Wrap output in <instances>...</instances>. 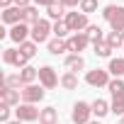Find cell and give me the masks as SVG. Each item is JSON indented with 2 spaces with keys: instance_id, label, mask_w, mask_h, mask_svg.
Wrapping results in <instances>:
<instances>
[{
  "instance_id": "cell-1",
  "label": "cell",
  "mask_w": 124,
  "mask_h": 124,
  "mask_svg": "<svg viewBox=\"0 0 124 124\" xmlns=\"http://www.w3.org/2000/svg\"><path fill=\"white\" fill-rule=\"evenodd\" d=\"M102 17L112 24V32H124V8H117V5H107Z\"/></svg>"
},
{
  "instance_id": "cell-2",
  "label": "cell",
  "mask_w": 124,
  "mask_h": 124,
  "mask_svg": "<svg viewBox=\"0 0 124 124\" xmlns=\"http://www.w3.org/2000/svg\"><path fill=\"white\" fill-rule=\"evenodd\" d=\"M90 114H93V105H88V102H76L71 119H73L76 124H88V122H90Z\"/></svg>"
},
{
  "instance_id": "cell-3",
  "label": "cell",
  "mask_w": 124,
  "mask_h": 124,
  "mask_svg": "<svg viewBox=\"0 0 124 124\" xmlns=\"http://www.w3.org/2000/svg\"><path fill=\"white\" fill-rule=\"evenodd\" d=\"M66 24H68V29L71 32H80V29H88V15H83V12H68L66 15Z\"/></svg>"
},
{
  "instance_id": "cell-4",
  "label": "cell",
  "mask_w": 124,
  "mask_h": 124,
  "mask_svg": "<svg viewBox=\"0 0 124 124\" xmlns=\"http://www.w3.org/2000/svg\"><path fill=\"white\" fill-rule=\"evenodd\" d=\"M3 61H5V63H10V66L24 68L29 58H27V56H24L22 51H17V49H5V51H3Z\"/></svg>"
},
{
  "instance_id": "cell-5",
  "label": "cell",
  "mask_w": 124,
  "mask_h": 124,
  "mask_svg": "<svg viewBox=\"0 0 124 124\" xmlns=\"http://www.w3.org/2000/svg\"><path fill=\"white\" fill-rule=\"evenodd\" d=\"M49 32H51V27H49V22H46V20L34 22V24H32V41H34V44L46 41V39H49Z\"/></svg>"
},
{
  "instance_id": "cell-6",
  "label": "cell",
  "mask_w": 124,
  "mask_h": 124,
  "mask_svg": "<svg viewBox=\"0 0 124 124\" xmlns=\"http://www.w3.org/2000/svg\"><path fill=\"white\" fill-rule=\"evenodd\" d=\"M39 80H41V85H44L46 90H51V88L58 85V78H56V73H54L51 66H41V68H39Z\"/></svg>"
},
{
  "instance_id": "cell-7",
  "label": "cell",
  "mask_w": 124,
  "mask_h": 124,
  "mask_svg": "<svg viewBox=\"0 0 124 124\" xmlns=\"http://www.w3.org/2000/svg\"><path fill=\"white\" fill-rule=\"evenodd\" d=\"M41 97H44V88H39V85H24V90H22L24 105H34V102H39Z\"/></svg>"
},
{
  "instance_id": "cell-8",
  "label": "cell",
  "mask_w": 124,
  "mask_h": 124,
  "mask_svg": "<svg viewBox=\"0 0 124 124\" xmlns=\"http://www.w3.org/2000/svg\"><path fill=\"white\" fill-rule=\"evenodd\" d=\"M15 112H17V119H20V122H34V119H39V114H41V109H37L34 105H20Z\"/></svg>"
},
{
  "instance_id": "cell-9",
  "label": "cell",
  "mask_w": 124,
  "mask_h": 124,
  "mask_svg": "<svg viewBox=\"0 0 124 124\" xmlns=\"http://www.w3.org/2000/svg\"><path fill=\"white\" fill-rule=\"evenodd\" d=\"M85 80H88L90 85H95V88H100V85H109V76H107V71H102V68L90 71V73L85 76Z\"/></svg>"
},
{
  "instance_id": "cell-10",
  "label": "cell",
  "mask_w": 124,
  "mask_h": 124,
  "mask_svg": "<svg viewBox=\"0 0 124 124\" xmlns=\"http://www.w3.org/2000/svg\"><path fill=\"white\" fill-rule=\"evenodd\" d=\"M27 34H32V29L27 27V22H20V24H15L12 29H10V39L12 41H17V44H24V39H27Z\"/></svg>"
},
{
  "instance_id": "cell-11",
  "label": "cell",
  "mask_w": 124,
  "mask_h": 124,
  "mask_svg": "<svg viewBox=\"0 0 124 124\" xmlns=\"http://www.w3.org/2000/svg\"><path fill=\"white\" fill-rule=\"evenodd\" d=\"M88 41H90V37H88L85 32H78V34H73V37L68 39V49L78 54V51H83V49L88 46Z\"/></svg>"
},
{
  "instance_id": "cell-12",
  "label": "cell",
  "mask_w": 124,
  "mask_h": 124,
  "mask_svg": "<svg viewBox=\"0 0 124 124\" xmlns=\"http://www.w3.org/2000/svg\"><path fill=\"white\" fill-rule=\"evenodd\" d=\"M3 22L5 24H20L22 22V8H8V10H3Z\"/></svg>"
},
{
  "instance_id": "cell-13",
  "label": "cell",
  "mask_w": 124,
  "mask_h": 124,
  "mask_svg": "<svg viewBox=\"0 0 124 124\" xmlns=\"http://www.w3.org/2000/svg\"><path fill=\"white\" fill-rule=\"evenodd\" d=\"M0 95H3V105H8V107L20 105V97H22V93L10 90V88H5V85H3V90H0Z\"/></svg>"
},
{
  "instance_id": "cell-14",
  "label": "cell",
  "mask_w": 124,
  "mask_h": 124,
  "mask_svg": "<svg viewBox=\"0 0 124 124\" xmlns=\"http://www.w3.org/2000/svg\"><path fill=\"white\" fill-rule=\"evenodd\" d=\"M39 122H41V124H58V114H56V109H54V107H46V109H41V114H39Z\"/></svg>"
},
{
  "instance_id": "cell-15",
  "label": "cell",
  "mask_w": 124,
  "mask_h": 124,
  "mask_svg": "<svg viewBox=\"0 0 124 124\" xmlns=\"http://www.w3.org/2000/svg\"><path fill=\"white\" fill-rule=\"evenodd\" d=\"M49 51L58 56V54L71 51V49H68V41H63V39H51V41H49Z\"/></svg>"
},
{
  "instance_id": "cell-16",
  "label": "cell",
  "mask_w": 124,
  "mask_h": 124,
  "mask_svg": "<svg viewBox=\"0 0 124 124\" xmlns=\"http://www.w3.org/2000/svg\"><path fill=\"white\" fill-rule=\"evenodd\" d=\"M83 66H85V61H83L78 54H73V56H68V58H66V68H68L71 73H73V71H80Z\"/></svg>"
},
{
  "instance_id": "cell-17",
  "label": "cell",
  "mask_w": 124,
  "mask_h": 124,
  "mask_svg": "<svg viewBox=\"0 0 124 124\" xmlns=\"http://www.w3.org/2000/svg\"><path fill=\"white\" fill-rule=\"evenodd\" d=\"M112 76H117V78H122L124 76V58H112L109 61V68H107Z\"/></svg>"
},
{
  "instance_id": "cell-18",
  "label": "cell",
  "mask_w": 124,
  "mask_h": 124,
  "mask_svg": "<svg viewBox=\"0 0 124 124\" xmlns=\"http://www.w3.org/2000/svg\"><path fill=\"white\" fill-rule=\"evenodd\" d=\"M22 22H32V24L39 22V10L32 8V5L29 8H22Z\"/></svg>"
},
{
  "instance_id": "cell-19",
  "label": "cell",
  "mask_w": 124,
  "mask_h": 124,
  "mask_svg": "<svg viewBox=\"0 0 124 124\" xmlns=\"http://www.w3.org/2000/svg\"><path fill=\"white\" fill-rule=\"evenodd\" d=\"M20 78H22V83H24V85H29L34 78H39V68H29V66H24V68H22V73H20Z\"/></svg>"
},
{
  "instance_id": "cell-20",
  "label": "cell",
  "mask_w": 124,
  "mask_h": 124,
  "mask_svg": "<svg viewBox=\"0 0 124 124\" xmlns=\"http://www.w3.org/2000/svg\"><path fill=\"white\" fill-rule=\"evenodd\" d=\"M109 93H112V97H124V80H119V78H114V80H109Z\"/></svg>"
},
{
  "instance_id": "cell-21",
  "label": "cell",
  "mask_w": 124,
  "mask_h": 124,
  "mask_svg": "<svg viewBox=\"0 0 124 124\" xmlns=\"http://www.w3.org/2000/svg\"><path fill=\"white\" fill-rule=\"evenodd\" d=\"M107 112H112V107H109L105 100H95V102H93V114H97V117H105Z\"/></svg>"
},
{
  "instance_id": "cell-22",
  "label": "cell",
  "mask_w": 124,
  "mask_h": 124,
  "mask_svg": "<svg viewBox=\"0 0 124 124\" xmlns=\"http://www.w3.org/2000/svg\"><path fill=\"white\" fill-rule=\"evenodd\" d=\"M61 85H63L66 90H76V88H78V78H76V73H71V71H68L63 78H61Z\"/></svg>"
},
{
  "instance_id": "cell-23",
  "label": "cell",
  "mask_w": 124,
  "mask_h": 124,
  "mask_svg": "<svg viewBox=\"0 0 124 124\" xmlns=\"http://www.w3.org/2000/svg\"><path fill=\"white\" fill-rule=\"evenodd\" d=\"M3 85H5V88H10V90H17V88H22L24 83H22V78H20V73H17V76H5Z\"/></svg>"
},
{
  "instance_id": "cell-24",
  "label": "cell",
  "mask_w": 124,
  "mask_h": 124,
  "mask_svg": "<svg viewBox=\"0 0 124 124\" xmlns=\"http://www.w3.org/2000/svg\"><path fill=\"white\" fill-rule=\"evenodd\" d=\"M93 49H95V54H97V56H102V58L112 54V46H109L107 41H95V44H93Z\"/></svg>"
},
{
  "instance_id": "cell-25",
  "label": "cell",
  "mask_w": 124,
  "mask_h": 124,
  "mask_svg": "<svg viewBox=\"0 0 124 124\" xmlns=\"http://www.w3.org/2000/svg\"><path fill=\"white\" fill-rule=\"evenodd\" d=\"M107 44L114 49V46H124V34L122 32H109L107 34Z\"/></svg>"
},
{
  "instance_id": "cell-26",
  "label": "cell",
  "mask_w": 124,
  "mask_h": 124,
  "mask_svg": "<svg viewBox=\"0 0 124 124\" xmlns=\"http://www.w3.org/2000/svg\"><path fill=\"white\" fill-rule=\"evenodd\" d=\"M20 51H22L27 58H32V56L37 54V44H34V41H24V44H20Z\"/></svg>"
},
{
  "instance_id": "cell-27",
  "label": "cell",
  "mask_w": 124,
  "mask_h": 124,
  "mask_svg": "<svg viewBox=\"0 0 124 124\" xmlns=\"http://www.w3.org/2000/svg\"><path fill=\"white\" fill-rule=\"evenodd\" d=\"M68 32H71V29H68L66 22H56V24H54V34H56V39H63Z\"/></svg>"
},
{
  "instance_id": "cell-28",
  "label": "cell",
  "mask_w": 124,
  "mask_h": 124,
  "mask_svg": "<svg viewBox=\"0 0 124 124\" xmlns=\"http://www.w3.org/2000/svg\"><path fill=\"white\" fill-rule=\"evenodd\" d=\"M80 10H83V15L95 12L97 10V0H80Z\"/></svg>"
},
{
  "instance_id": "cell-29",
  "label": "cell",
  "mask_w": 124,
  "mask_h": 124,
  "mask_svg": "<svg viewBox=\"0 0 124 124\" xmlns=\"http://www.w3.org/2000/svg\"><path fill=\"white\" fill-rule=\"evenodd\" d=\"M85 34H88V37L93 39V44H95V41H102V29H100L97 24H93V27H88V32H85Z\"/></svg>"
},
{
  "instance_id": "cell-30",
  "label": "cell",
  "mask_w": 124,
  "mask_h": 124,
  "mask_svg": "<svg viewBox=\"0 0 124 124\" xmlns=\"http://www.w3.org/2000/svg\"><path fill=\"white\" fill-rule=\"evenodd\" d=\"M61 12H63V5H61V3H58V5L54 3V5H49V8H46V15H49V17H54V20H58V17H61Z\"/></svg>"
},
{
  "instance_id": "cell-31",
  "label": "cell",
  "mask_w": 124,
  "mask_h": 124,
  "mask_svg": "<svg viewBox=\"0 0 124 124\" xmlns=\"http://www.w3.org/2000/svg\"><path fill=\"white\" fill-rule=\"evenodd\" d=\"M112 112L124 117V97H112Z\"/></svg>"
},
{
  "instance_id": "cell-32",
  "label": "cell",
  "mask_w": 124,
  "mask_h": 124,
  "mask_svg": "<svg viewBox=\"0 0 124 124\" xmlns=\"http://www.w3.org/2000/svg\"><path fill=\"white\" fill-rule=\"evenodd\" d=\"M0 119L8 124V119H10V107H8V105H3V107H0Z\"/></svg>"
},
{
  "instance_id": "cell-33",
  "label": "cell",
  "mask_w": 124,
  "mask_h": 124,
  "mask_svg": "<svg viewBox=\"0 0 124 124\" xmlns=\"http://www.w3.org/2000/svg\"><path fill=\"white\" fill-rule=\"evenodd\" d=\"M58 3L63 5V8H76V5L80 3V0H58Z\"/></svg>"
},
{
  "instance_id": "cell-34",
  "label": "cell",
  "mask_w": 124,
  "mask_h": 124,
  "mask_svg": "<svg viewBox=\"0 0 124 124\" xmlns=\"http://www.w3.org/2000/svg\"><path fill=\"white\" fill-rule=\"evenodd\" d=\"M34 3H37V5H44V8H49V5H54V3H56V0H34Z\"/></svg>"
},
{
  "instance_id": "cell-35",
  "label": "cell",
  "mask_w": 124,
  "mask_h": 124,
  "mask_svg": "<svg viewBox=\"0 0 124 124\" xmlns=\"http://www.w3.org/2000/svg\"><path fill=\"white\" fill-rule=\"evenodd\" d=\"M17 8H29V0H15Z\"/></svg>"
},
{
  "instance_id": "cell-36",
  "label": "cell",
  "mask_w": 124,
  "mask_h": 124,
  "mask_svg": "<svg viewBox=\"0 0 124 124\" xmlns=\"http://www.w3.org/2000/svg\"><path fill=\"white\" fill-rule=\"evenodd\" d=\"M10 3H12V0H0V5H3V8H5V10H8V8H10Z\"/></svg>"
},
{
  "instance_id": "cell-37",
  "label": "cell",
  "mask_w": 124,
  "mask_h": 124,
  "mask_svg": "<svg viewBox=\"0 0 124 124\" xmlns=\"http://www.w3.org/2000/svg\"><path fill=\"white\" fill-rule=\"evenodd\" d=\"M8 124H22V122H20V119H17V122H8Z\"/></svg>"
},
{
  "instance_id": "cell-38",
  "label": "cell",
  "mask_w": 124,
  "mask_h": 124,
  "mask_svg": "<svg viewBox=\"0 0 124 124\" xmlns=\"http://www.w3.org/2000/svg\"><path fill=\"white\" fill-rule=\"evenodd\" d=\"M88 124H100V122H88Z\"/></svg>"
},
{
  "instance_id": "cell-39",
  "label": "cell",
  "mask_w": 124,
  "mask_h": 124,
  "mask_svg": "<svg viewBox=\"0 0 124 124\" xmlns=\"http://www.w3.org/2000/svg\"><path fill=\"white\" fill-rule=\"evenodd\" d=\"M119 124H124V117H122V119H119Z\"/></svg>"
}]
</instances>
